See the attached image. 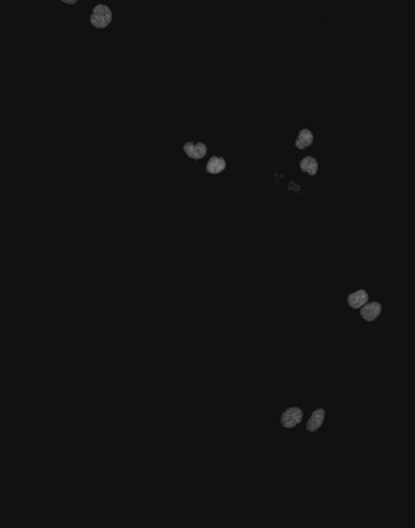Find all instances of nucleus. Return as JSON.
I'll use <instances>...</instances> for the list:
<instances>
[{
    "label": "nucleus",
    "mask_w": 415,
    "mask_h": 528,
    "mask_svg": "<svg viewBox=\"0 0 415 528\" xmlns=\"http://www.w3.org/2000/svg\"><path fill=\"white\" fill-rule=\"evenodd\" d=\"M225 168H226V160L220 156H213L207 162L206 171L208 174H220L225 171Z\"/></svg>",
    "instance_id": "obj_6"
},
{
    "label": "nucleus",
    "mask_w": 415,
    "mask_h": 528,
    "mask_svg": "<svg viewBox=\"0 0 415 528\" xmlns=\"http://www.w3.org/2000/svg\"><path fill=\"white\" fill-rule=\"evenodd\" d=\"M112 23V11L106 5H97L91 14V24L97 29H106Z\"/></svg>",
    "instance_id": "obj_1"
},
{
    "label": "nucleus",
    "mask_w": 415,
    "mask_h": 528,
    "mask_svg": "<svg viewBox=\"0 0 415 528\" xmlns=\"http://www.w3.org/2000/svg\"><path fill=\"white\" fill-rule=\"evenodd\" d=\"M183 151L186 153V156L189 159H194V160H201L207 156V145L204 142H186L185 147H183Z\"/></svg>",
    "instance_id": "obj_2"
},
{
    "label": "nucleus",
    "mask_w": 415,
    "mask_h": 528,
    "mask_svg": "<svg viewBox=\"0 0 415 528\" xmlns=\"http://www.w3.org/2000/svg\"><path fill=\"white\" fill-rule=\"evenodd\" d=\"M382 313V305L379 302H367L359 308V314L367 321H375Z\"/></svg>",
    "instance_id": "obj_4"
},
{
    "label": "nucleus",
    "mask_w": 415,
    "mask_h": 528,
    "mask_svg": "<svg viewBox=\"0 0 415 528\" xmlns=\"http://www.w3.org/2000/svg\"><path fill=\"white\" fill-rule=\"evenodd\" d=\"M325 421V409H317L314 411L311 417H310V421L307 422V430L310 431H317L320 428V425Z\"/></svg>",
    "instance_id": "obj_9"
},
{
    "label": "nucleus",
    "mask_w": 415,
    "mask_h": 528,
    "mask_svg": "<svg viewBox=\"0 0 415 528\" xmlns=\"http://www.w3.org/2000/svg\"><path fill=\"white\" fill-rule=\"evenodd\" d=\"M64 3H67V5H74V3H77V0H64Z\"/></svg>",
    "instance_id": "obj_10"
},
{
    "label": "nucleus",
    "mask_w": 415,
    "mask_h": 528,
    "mask_svg": "<svg viewBox=\"0 0 415 528\" xmlns=\"http://www.w3.org/2000/svg\"><path fill=\"white\" fill-rule=\"evenodd\" d=\"M302 418H304V412H302L301 408H290V409H287V411L283 414V417H281V424H283L284 427H287V428H292V427L298 425L299 422L302 421Z\"/></svg>",
    "instance_id": "obj_3"
},
{
    "label": "nucleus",
    "mask_w": 415,
    "mask_h": 528,
    "mask_svg": "<svg viewBox=\"0 0 415 528\" xmlns=\"http://www.w3.org/2000/svg\"><path fill=\"white\" fill-rule=\"evenodd\" d=\"M312 143H314V134H312V131L310 128H302V130L299 131V134H298L296 142H295L296 148L305 150V148L311 147Z\"/></svg>",
    "instance_id": "obj_7"
},
{
    "label": "nucleus",
    "mask_w": 415,
    "mask_h": 528,
    "mask_svg": "<svg viewBox=\"0 0 415 528\" xmlns=\"http://www.w3.org/2000/svg\"><path fill=\"white\" fill-rule=\"evenodd\" d=\"M299 168L302 172H307L310 175H315L317 171H318V162L312 157V156H307L301 160L299 163Z\"/></svg>",
    "instance_id": "obj_8"
},
{
    "label": "nucleus",
    "mask_w": 415,
    "mask_h": 528,
    "mask_svg": "<svg viewBox=\"0 0 415 528\" xmlns=\"http://www.w3.org/2000/svg\"><path fill=\"white\" fill-rule=\"evenodd\" d=\"M367 302H368V293L365 290H358V292L347 296V304L353 310H359Z\"/></svg>",
    "instance_id": "obj_5"
}]
</instances>
